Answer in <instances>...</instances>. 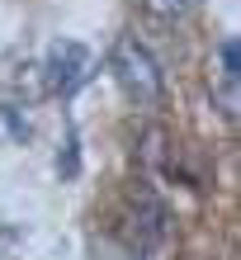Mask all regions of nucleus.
<instances>
[{
    "label": "nucleus",
    "instance_id": "obj_1",
    "mask_svg": "<svg viewBox=\"0 0 241 260\" xmlns=\"http://www.w3.org/2000/svg\"><path fill=\"white\" fill-rule=\"evenodd\" d=\"M109 71H114L118 90H123L132 104H142V109L161 104V95H165L161 67H156L152 48H147V43H137L132 34H118V38H114V48H109Z\"/></svg>",
    "mask_w": 241,
    "mask_h": 260
},
{
    "label": "nucleus",
    "instance_id": "obj_2",
    "mask_svg": "<svg viewBox=\"0 0 241 260\" xmlns=\"http://www.w3.org/2000/svg\"><path fill=\"white\" fill-rule=\"evenodd\" d=\"M90 48L76 38H57L52 48H48V62H43V95H76V90L90 81Z\"/></svg>",
    "mask_w": 241,
    "mask_h": 260
},
{
    "label": "nucleus",
    "instance_id": "obj_3",
    "mask_svg": "<svg viewBox=\"0 0 241 260\" xmlns=\"http://www.w3.org/2000/svg\"><path fill=\"white\" fill-rule=\"evenodd\" d=\"M28 133H33V123L19 104H0V147H19L28 142Z\"/></svg>",
    "mask_w": 241,
    "mask_h": 260
},
{
    "label": "nucleus",
    "instance_id": "obj_4",
    "mask_svg": "<svg viewBox=\"0 0 241 260\" xmlns=\"http://www.w3.org/2000/svg\"><path fill=\"white\" fill-rule=\"evenodd\" d=\"M142 10L152 19H161V24H180V19H189L194 0H142Z\"/></svg>",
    "mask_w": 241,
    "mask_h": 260
},
{
    "label": "nucleus",
    "instance_id": "obj_5",
    "mask_svg": "<svg viewBox=\"0 0 241 260\" xmlns=\"http://www.w3.org/2000/svg\"><path fill=\"white\" fill-rule=\"evenodd\" d=\"M236 76H218V85H213V100H218V109H222V118H236L241 114V95H236Z\"/></svg>",
    "mask_w": 241,
    "mask_h": 260
},
{
    "label": "nucleus",
    "instance_id": "obj_6",
    "mask_svg": "<svg viewBox=\"0 0 241 260\" xmlns=\"http://www.w3.org/2000/svg\"><path fill=\"white\" fill-rule=\"evenodd\" d=\"M165 142H170L165 128H147V133H142V161L152 166V171H161V166H165Z\"/></svg>",
    "mask_w": 241,
    "mask_h": 260
},
{
    "label": "nucleus",
    "instance_id": "obj_7",
    "mask_svg": "<svg viewBox=\"0 0 241 260\" xmlns=\"http://www.w3.org/2000/svg\"><path fill=\"white\" fill-rule=\"evenodd\" d=\"M218 62H222L218 76H236V81H241V52H236V38H222V43H218Z\"/></svg>",
    "mask_w": 241,
    "mask_h": 260
},
{
    "label": "nucleus",
    "instance_id": "obj_8",
    "mask_svg": "<svg viewBox=\"0 0 241 260\" xmlns=\"http://www.w3.org/2000/svg\"><path fill=\"white\" fill-rule=\"evenodd\" d=\"M57 171H62V175H76V171H81V156H76V137H66V151L57 156Z\"/></svg>",
    "mask_w": 241,
    "mask_h": 260
}]
</instances>
